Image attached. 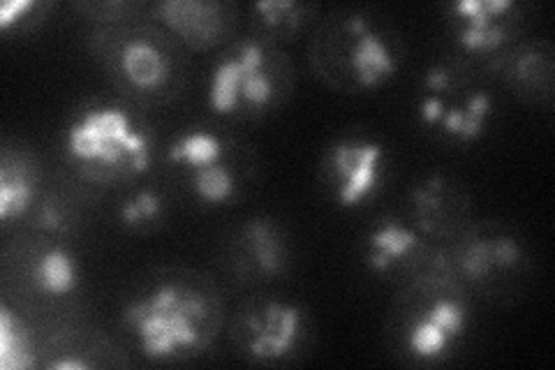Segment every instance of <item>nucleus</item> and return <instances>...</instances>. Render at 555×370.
<instances>
[{
	"instance_id": "1",
	"label": "nucleus",
	"mask_w": 555,
	"mask_h": 370,
	"mask_svg": "<svg viewBox=\"0 0 555 370\" xmlns=\"http://www.w3.org/2000/svg\"><path fill=\"white\" fill-rule=\"evenodd\" d=\"M206 304L202 294L179 283H167L134 302L126 320L139 347L151 359H167L204 343Z\"/></svg>"
},
{
	"instance_id": "2",
	"label": "nucleus",
	"mask_w": 555,
	"mask_h": 370,
	"mask_svg": "<svg viewBox=\"0 0 555 370\" xmlns=\"http://www.w3.org/2000/svg\"><path fill=\"white\" fill-rule=\"evenodd\" d=\"M67 153L86 167H95V179L107 174H139L149 167V139L118 107L83 112L67 130Z\"/></svg>"
},
{
	"instance_id": "3",
	"label": "nucleus",
	"mask_w": 555,
	"mask_h": 370,
	"mask_svg": "<svg viewBox=\"0 0 555 370\" xmlns=\"http://www.w3.org/2000/svg\"><path fill=\"white\" fill-rule=\"evenodd\" d=\"M275 88L267 67V54L257 42H243L234 54L222 59L211 73L208 104L220 114L238 110L241 104L264 107Z\"/></svg>"
},
{
	"instance_id": "4",
	"label": "nucleus",
	"mask_w": 555,
	"mask_h": 370,
	"mask_svg": "<svg viewBox=\"0 0 555 370\" xmlns=\"http://www.w3.org/2000/svg\"><path fill=\"white\" fill-rule=\"evenodd\" d=\"M382 146L371 139H343L332 149V171L338 200L354 206L369 200L382 179Z\"/></svg>"
},
{
	"instance_id": "5",
	"label": "nucleus",
	"mask_w": 555,
	"mask_h": 370,
	"mask_svg": "<svg viewBox=\"0 0 555 370\" xmlns=\"http://www.w3.org/2000/svg\"><path fill=\"white\" fill-rule=\"evenodd\" d=\"M467 310L454 296H440L433 302L410 329L408 345L414 357L438 359L454 345L465 331Z\"/></svg>"
},
{
	"instance_id": "6",
	"label": "nucleus",
	"mask_w": 555,
	"mask_h": 370,
	"mask_svg": "<svg viewBox=\"0 0 555 370\" xmlns=\"http://www.w3.org/2000/svg\"><path fill=\"white\" fill-rule=\"evenodd\" d=\"M301 312L289 304H267L248 320L250 357L259 361H273L285 357L297 345L301 333Z\"/></svg>"
},
{
	"instance_id": "7",
	"label": "nucleus",
	"mask_w": 555,
	"mask_h": 370,
	"mask_svg": "<svg viewBox=\"0 0 555 370\" xmlns=\"http://www.w3.org/2000/svg\"><path fill=\"white\" fill-rule=\"evenodd\" d=\"M514 8L509 0H461L454 12L463 22L459 40L470 51L498 49L507 38L505 14Z\"/></svg>"
},
{
	"instance_id": "8",
	"label": "nucleus",
	"mask_w": 555,
	"mask_h": 370,
	"mask_svg": "<svg viewBox=\"0 0 555 370\" xmlns=\"http://www.w3.org/2000/svg\"><path fill=\"white\" fill-rule=\"evenodd\" d=\"M160 22L195 47H206L218 40L222 33V8L218 3H199V0H165L155 5Z\"/></svg>"
},
{
	"instance_id": "9",
	"label": "nucleus",
	"mask_w": 555,
	"mask_h": 370,
	"mask_svg": "<svg viewBox=\"0 0 555 370\" xmlns=\"http://www.w3.org/2000/svg\"><path fill=\"white\" fill-rule=\"evenodd\" d=\"M491 114V98L486 93H475L465 100L463 107H447L440 95H428L422 102V118L426 123H442V128L463 142L479 137L483 132L486 118Z\"/></svg>"
},
{
	"instance_id": "10",
	"label": "nucleus",
	"mask_w": 555,
	"mask_h": 370,
	"mask_svg": "<svg viewBox=\"0 0 555 370\" xmlns=\"http://www.w3.org/2000/svg\"><path fill=\"white\" fill-rule=\"evenodd\" d=\"M354 30V47L350 54V63L354 69V77L363 86H377L391 77L398 67V59L389 44L373 33L363 20H352Z\"/></svg>"
},
{
	"instance_id": "11",
	"label": "nucleus",
	"mask_w": 555,
	"mask_h": 370,
	"mask_svg": "<svg viewBox=\"0 0 555 370\" xmlns=\"http://www.w3.org/2000/svg\"><path fill=\"white\" fill-rule=\"evenodd\" d=\"M118 65L124 77L139 91H153L163 86L169 73L165 51L149 38H132L120 47Z\"/></svg>"
},
{
	"instance_id": "12",
	"label": "nucleus",
	"mask_w": 555,
	"mask_h": 370,
	"mask_svg": "<svg viewBox=\"0 0 555 370\" xmlns=\"http://www.w3.org/2000/svg\"><path fill=\"white\" fill-rule=\"evenodd\" d=\"M518 257L520 251L512 239H498L495 243H489L486 239H475L467 243L461 253V271L467 278L481 280L498 267H514Z\"/></svg>"
},
{
	"instance_id": "13",
	"label": "nucleus",
	"mask_w": 555,
	"mask_h": 370,
	"mask_svg": "<svg viewBox=\"0 0 555 370\" xmlns=\"http://www.w3.org/2000/svg\"><path fill=\"white\" fill-rule=\"evenodd\" d=\"M416 243H420V237H416L410 227L396 220L379 225L371 234V267L377 271L391 267L393 261L412 253L416 248Z\"/></svg>"
},
{
	"instance_id": "14",
	"label": "nucleus",
	"mask_w": 555,
	"mask_h": 370,
	"mask_svg": "<svg viewBox=\"0 0 555 370\" xmlns=\"http://www.w3.org/2000/svg\"><path fill=\"white\" fill-rule=\"evenodd\" d=\"M35 283L47 294H67L77 288V264L65 248H49L35 261Z\"/></svg>"
},
{
	"instance_id": "15",
	"label": "nucleus",
	"mask_w": 555,
	"mask_h": 370,
	"mask_svg": "<svg viewBox=\"0 0 555 370\" xmlns=\"http://www.w3.org/2000/svg\"><path fill=\"white\" fill-rule=\"evenodd\" d=\"M33 200V179L26 165L20 161L12 163L5 157L3 167H0V218L10 220L14 216H22L30 206Z\"/></svg>"
},
{
	"instance_id": "16",
	"label": "nucleus",
	"mask_w": 555,
	"mask_h": 370,
	"mask_svg": "<svg viewBox=\"0 0 555 370\" xmlns=\"http://www.w3.org/2000/svg\"><path fill=\"white\" fill-rule=\"evenodd\" d=\"M246 248L259 271L278 273L285 264V245L269 220H253L246 232Z\"/></svg>"
},
{
	"instance_id": "17",
	"label": "nucleus",
	"mask_w": 555,
	"mask_h": 370,
	"mask_svg": "<svg viewBox=\"0 0 555 370\" xmlns=\"http://www.w3.org/2000/svg\"><path fill=\"white\" fill-rule=\"evenodd\" d=\"M169 157L177 163H183L190 171L214 165L222 161V142L220 137L206 130H193L179 137L169 149Z\"/></svg>"
},
{
	"instance_id": "18",
	"label": "nucleus",
	"mask_w": 555,
	"mask_h": 370,
	"mask_svg": "<svg viewBox=\"0 0 555 370\" xmlns=\"http://www.w3.org/2000/svg\"><path fill=\"white\" fill-rule=\"evenodd\" d=\"M0 363L5 370L33 366L28 333L24 331L22 320H16L10 312V308L0 310Z\"/></svg>"
},
{
	"instance_id": "19",
	"label": "nucleus",
	"mask_w": 555,
	"mask_h": 370,
	"mask_svg": "<svg viewBox=\"0 0 555 370\" xmlns=\"http://www.w3.org/2000/svg\"><path fill=\"white\" fill-rule=\"evenodd\" d=\"M190 179H193V190L197 192V197L208 204L228 202L236 190L234 171L222 161L193 169L190 171Z\"/></svg>"
},
{
	"instance_id": "20",
	"label": "nucleus",
	"mask_w": 555,
	"mask_h": 370,
	"mask_svg": "<svg viewBox=\"0 0 555 370\" xmlns=\"http://www.w3.org/2000/svg\"><path fill=\"white\" fill-rule=\"evenodd\" d=\"M160 208H163L160 197L151 190H142L120 206V218H124V222H128L130 227L146 225L160 216Z\"/></svg>"
},
{
	"instance_id": "21",
	"label": "nucleus",
	"mask_w": 555,
	"mask_h": 370,
	"mask_svg": "<svg viewBox=\"0 0 555 370\" xmlns=\"http://www.w3.org/2000/svg\"><path fill=\"white\" fill-rule=\"evenodd\" d=\"M35 5L30 0H10L3 8H0V28H10L14 22L24 20V14L33 10Z\"/></svg>"
},
{
	"instance_id": "22",
	"label": "nucleus",
	"mask_w": 555,
	"mask_h": 370,
	"mask_svg": "<svg viewBox=\"0 0 555 370\" xmlns=\"http://www.w3.org/2000/svg\"><path fill=\"white\" fill-rule=\"evenodd\" d=\"M49 368H56V370H61V368H89V363L79 361V359H61V361L49 363Z\"/></svg>"
}]
</instances>
